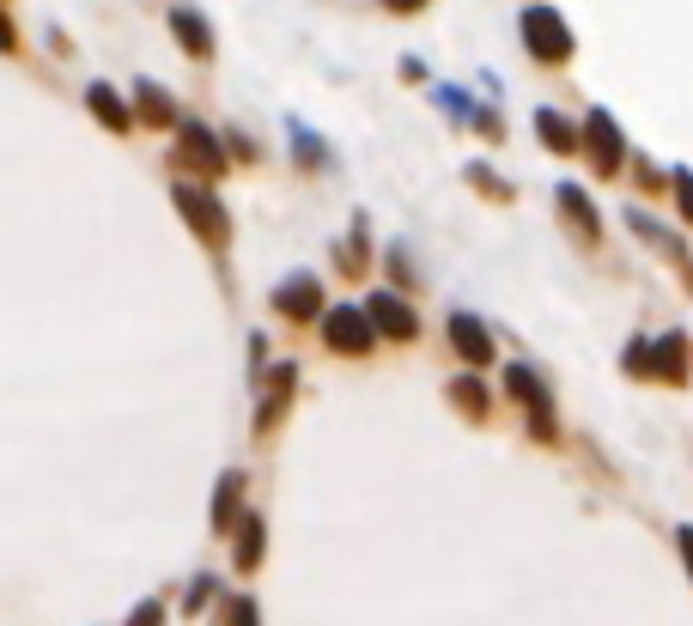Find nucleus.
<instances>
[{
  "label": "nucleus",
  "instance_id": "1",
  "mask_svg": "<svg viewBox=\"0 0 693 626\" xmlns=\"http://www.w3.org/2000/svg\"><path fill=\"white\" fill-rule=\"evenodd\" d=\"M170 201H177V213H183L189 232L213 249V261H225V249H232V213H225V201L213 195V183H201V177L189 183L183 177V183L170 189Z\"/></svg>",
  "mask_w": 693,
  "mask_h": 626
},
{
  "label": "nucleus",
  "instance_id": "2",
  "mask_svg": "<svg viewBox=\"0 0 693 626\" xmlns=\"http://www.w3.org/2000/svg\"><path fill=\"white\" fill-rule=\"evenodd\" d=\"M177 165L195 170L201 183H220L225 170H232V153H225V141L201 116H183L177 122Z\"/></svg>",
  "mask_w": 693,
  "mask_h": 626
},
{
  "label": "nucleus",
  "instance_id": "3",
  "mask_svg": "<svg viewBox=\"0 0 693 626\" xmlns=\"http://www.w3.org/2000/svg\"><path fill=\"white\" fill-rule=\"evenodd\" d=\"M323 347L347 353V359H366V353L378 347V323H371L366 304H335V311H323Z\"/></svg>",
  "mask_w": 693,
  "mask_h": 626
},
{
  "label": "nucleus",
  "instance_id": "4",
  "mask_svg": "<svg viewBox=\"0 0 693 626\" xmlns=\"http://www.w3.org/2000/svg\"><path fill=\"white\" fill-rule=\"evenodd\" d=\"M292 390H299V359H275V366L256 378V438H268V432L280 426Z\"/></svg>",
  "mask_w": 693,
  "mask_h": 626
},
{
  "label": "nucleus",
  "instance_id": "5",
  "mask_svg": "<svg viewBox=\"0 0 693 626\" xmlns=\"http://www.w3.org/2000/svg\"><path fill=\"white\" fill-rule=\"evenodd\" d=\"M268 304H275V316H287V323H323V311H328L323 304V280H316L311 268H299V275L280 280Z\"/></svg>",
  "mask_w": 693,
  "mask_h": 626
},
{
  "label": "nucleus",
  "instance_id": "6",
  "mask_svg": "<svg viewBox=\"0 0 693 626\" xmlns=\"http://www.w3.org/2000/svg\"><path fill=\"white\" fill-rule=\"evenodd\" d=\"M524 43L536 62H566L572 55V31H566V19L554 7H529L524 13Z\"/></svg>",
  "mask_w": 693,
  "mask_h": 626
},
{
  "label": "nucleus",
  "instance_id": "7",
  "mask_svg": "<svg viewBox=\"0 0 693 626\" xmlns=\"http://www.w3.org/2000/svg\"><path fill=\"white\" fill-rule=\"evenodd\" d=\"M505 390L529 407V432H536V438H554V395H548V383H541L529 366H505Z\"/></svg>",
  "mask_w": 693,
  "mask_h": 626
},
{
  "label": "nucleus",
  "instance_id": "8",
  "mask_svg": "<svg viewBox=\"0 0 693 626\" xmlns=\"http://www.w3.org/2000/svg\"><path fill=\"white\" fill-rule=\"evenodd\" d=\"M165 19H170V37H177V49H183L189 62H213V49H220V43H213V25H208V13H201V7H183V0H177Z\"/></svg>",
  "mask_w": 693,
  "mask_h": 626
},
{
  "label": "nucleus",
  "instance_id": "9",
  "mask_svg": "<svg viewBox=\"0 0 693 626\" xmlns=\"http://www.w3.org/2000/svg\"><path fill=\"white\" fill-rule=\"evenodd\" d=\"M128 104H134V122H141V128H177V122H183V104H177L158 79H134Z\"/></svg>",
  "mask_w": 693,
  "mask_h": 626
},
{
  "label": "nucleus",
  "instance_id": "10",
  "mask_svg": "<svg viewBox=\"0 0 693 626\" xmlns=\"http://www.w3.org/2000/svg\"><path fill=\"white\" fill-rule=\"evenodd\" d=\"M366 311H371V323H378L383 340H414L420 335V316H414V304H407L402 292H371Z\"/></svg>",
  "mask_w": 693,
  "mask_h": 626
},
{
  "label": "nucleus",
  "instance_id": "11",
  "mask_svg": "<svg viewBox=\"0 0 693 626\" xmlns=\"http://www.w3.org/2000/svg\"><path fill=\"white\" fill-rule=\"evenodd\" d=\"M86 110H92L110 134H134V128H141V122H134V104L110 86V79H92V86H86Z\"/></svg>",
  "mask_w": 693,
  "mask_h": 626
},
{
  "label": "nucleus",
  "instance_id": "12",
  "mask_svg": "<svg viewBox=\"0 0 693 626\" xmlns=\"http://www.w3.org/2000/svg\"><path fill=\"white\" fill-rule=\"evenodd\" d=\"M450 347H457V359L462 366H493V335H487V323L481 316H469V311H457L450 316Z\"/></svg>",
  "mask_w": 693,
  "mask_h": 626
},
{
  "label": "nucleus",
  "instance_id": "13",
  "mask_svg": "<svg viewBox=\"0 0 693 626\" xmlns=\"http://www.w3.org/2000/svg\"><path fill=\"white\" fill-rule=\"evenodd\" d=\"M584 146H590V158L602 165V177H608V170H621V158H627V146H621L615 116H602V110L584 122Z\"/></svg>",
  "mask_w": 693,
  "mask_h": 626
},
{
  "label": "nucleus",
  "instance_id": "14",
  "mask_svg": "<svg viewBox=\"0 0 693 626\" xmlns=\"http://www.w3.org/2000/svg\"><path fill=\"white\" fill-rule=\"evenodd\" d=\"M237 517H244V474L225 469V474H220V487H213V529L232 535V529H237Z\"/></svg>",
  "mask_w": 693,
  "mask_h": 626
},
{
  "label": "nucleus",
  "instance_id": "15",
  "mask_svg": "<svg viewBox=\"0 0 693 626\" xmlns=\"http://www.w3.org/2000/svg\"><path fill=\"white\" fill-rule=\"evenodd\" d=\"M262 548H268V529H262V517L256 511H244L237 517V529H232V554H237V566H262Z\"/></svg>",
  "mask_w": 693,
  "mask_h": 626
},
{
  "label": "nucleus",
  "instance_id": "16",
  "mask_svg": "<svg viewBox=\"0 0 693 626\" xmlns=\"http://www.w3.org/2000/svg\"><path fill=\"white\" fill-rule=\"evenodd\" d=\"M287 141H292V158H299V170H311V177H316V170H328V146L316 141V134L304 128L299 116H287Z\"/></svg>",
  "mask_w": 693,
  "mask_h": 626
},
{
  "label": "nucleus",
  "instance_id": "17",
  "mask_svg": "<svg viewBox=\"0 0 693 626\" xmlns=\"http://www.w3.org/2000/svg\"><path fill=\"white\" fill-rule=\"evenodd\" d=\"M450 402H457V407H462V414H469V420H487V407H493V395H487V383H481V378H474V371H469V378H450Z\"/></svg>",
  "mask_w": 693,
  "mask_h": 626
},
{
  "label": "nucleus",
  "instance_id": "18",
  "mask_svg": "<svg viewBox=\"0 0 693 626\" xmlns=\"http://www.w3.org/2000/svg\"><path fill=\"white\" fill-rule=\"evenodd\" d=\"M651 359H657V378H669V383L688 378V340H681V335H663Z\"/></svg>",
  "mask_w": 693,
  "mask_h": 626
},
{
  "label": "nucleus",
  "instance_id": "19",
  "mask_svg": "<svg viewBox=\"0 0 693 626\" xmlns=\"http://www.w3.org/2000/svg\"><path fill=\"white\" fill-rule=\"evenodd\" d=\"M335 261H340V275H366V261H371V244H366V220H354V232H347V244H335Z\"/></svg>",
  "mask_w": 693,
  "mask_h": 626
},
{
  "label": "nucleus",
  "instance_id": "20",
  "mask_svg": "<svg viewBox=\"0 0 693 626\" xmlns=\"http://www.w3.org/2000/svg\"><path fill=\"white\" fill-rule=\"evenodd\" d=\"M536 134H541V146H554V153H572V146H578V128L560 116V110H541V116H536Z\"/></svg>",
  "mask_w": 693,
  "mask_h": 626
},
{
  "label": "nucleus",
  "instance_id": "21",
  "mask_svg": "<svg viewBox=\"0 0 693 626\" xmlns=\"http://www.w3.org/2000/svg\"><path fill=\"white\" fill-rule=\"evenodd\" d=\"M560 208L572 213V225H578L584 237H596V208L584 201V189H572V183H566V189H560Z\"/></svg>",
  "mask_w": 693,
  "mask_h": 626
},
{
  "label": "nucleus",
  "instance_id": "22",
  "mask_svg": "<svg viewBox=\"0 0 693 626\" xmlns=\"http://www.w3.org/2000/svg\"><path fill=\"white\" fill-rule=\"evenodd\" d=\"M220 141H225V153H232V158H244V165H256V141H249V134L225 128V134H220Z\"/></svg>",
  "mask_w": 693,
  "mask_h": 626
},
{
  "label": "nucleus",
  "instance_id": "23",
  "mask_svg": "<svg viewBox=\"0 0 693 626\" xmlns=\"http://www.w3.org/2000/svg\"><path fill=\"white\" fill-rule=\"evenodd\" d=\"M0 55H19V31H13V13H7V0H0Z\"/></svg>",
  "mask_w": 693,
  "mask_h": 626
},
{
  "label": "nucleus",
  "instance_id": "24",
  "mask_svg": "<svg viewBox=\"0 0 693 626\" xmlns=\"http://www.w3.org/2000/svg\"><path fill=\"white\" fill-rule=\"evenodd\" d=\"M225 626H262V621H256V602H249V596H232V621H225Z\"/></svg>",
  "mask_w": 693,
  "mask_h": 626
},
{
  "label": "nucleus",
  "instance_id": "25",
  "mask_svg": "<svg viewBox=\"0 0 693 626\" xmlns=\"http://www.w3.org/2000/svg\"><path fill=\"white\" fill-rule=\"evenodd\" d=\"M128 626H165V608H158V602H141V608L128 614Z\"/></svg>",
  "mask_w": 693,
  "mask_h": 626
},
{
  "label": "nucleus",
  "instance_id": "26",
  "mask_svg": "<svg viewBox=\"0 0 693 626\" xmlns=\"http://www.w3.org/2000/svg\"><path fill=\"white\" fill-rule=\"evenodd\" d=\"M208 596H213V578H195V590H189V608H201Z\"/></svg>",
  "mask_w": 693,
  "mask_h": 626
},
{
  "label": "nucleus",
  "instance_id": "27",
  "mask_svg": "<svg viewBox=\"0 0 693 626\" xmlns=\"http://www.w3.org/2000/svg\"><path fill=\"white\" fill-rule=\"evenodd\" d=\"M426 0H383V13H420Z\"/></svg>",
  "mask_w": 693,
  "mask_h": 626
},
{
  "label": "nucleus",
  "instance_id": "28",
  "mask_svg": "<svg viewBox=\"0 0 693 626\" xmlns=\"http://www.w3.org/2000/svg\"><path fill=\"white\" fill-rule=\"evenodd\" d=\"M681 213L693 220V177H681Z\"/></svg>",
  "mask_w": 693,
  "mask_h": 626
},
{
  "label": "nucleus",
  "instance_id": "29",
  "mask_svg": "<svg viewBox=\"0 0 693 626\" xmlns=\"http://www.w3.org/2000/svg\"><path fill=\"white\" fill-rule=\"evenodd\" d=\"M681 554H688V572H693V529H681Z\"/></svg>",
  "mask_w": 693,
  "mask_h": 626
}]
</instances>
